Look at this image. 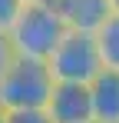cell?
Returning <instances> with one entry per match:
<instances>
[{"label": "cell", "mask_w": 119, "mask_h": 123, "mask_svg": "<svg viewBox=\"0 0 119 123\" xmlns=\"http://www.w3.org/2000/svg\"><path fill=\"white\" fill-rule=\"evenodd\" d=\"M66 30H70V27H66V20L53 10V3L27 0V3L20 7L13 27H10V40L17 47V53L50 60V53L56 50V43L63 40Z\"/></svg>", "instance_id": "obj_1"}, {"label": "cell", "mask_w": 119, "mask_h": 123, "mask_svg": "<svg viewBox=\"0 0 119 123\" xmlns=\"http://www.w3.org/2000/svg\"><path fill=\"white\" fill-rule=\"evenodd\" d=\"M53 70L40 57L17 53L7 73L0 77V103L7 110H27V106H46L53 90Z\"/></svg>", "instance_id": "obj_2"}, {"label": "cell", "mask_w": 119, "mask_h": 123, "mask_svg": "<svg viewBox=\"0 0 119 123\" xmlns=\"http://www.w3.org/2000/svg\"><path fill=\"white\" fill-rule=\"evenodd\" d=\"M50 70L56 80H79V83H89L103 70V57H99V47L93 30H76L70 27L63 33V40L56 43V50L50 53Z\"/></svg>", "instance_id": "obj_3"}, {"label": "cell", "mask_w": 119, "mask_h": 123, "mask_svg": "<svg viewBox=\"0 0 119 123\" xmlns=\"http://www.w3.org/2000/svg\"><path fill=\"white\" fill-rule=\"evenodd\" d=\"M46 113L53 123H89L93 120V100H89V83L79 80H53Z\"/></svg>", "instance_id": "obj_4"}, {"label": "cell", "mask_w": 119, "mask_h": 123, "mask_svg": "<svg viewBox=\"0 0 119 123\" xmlns=\"http://www.w3.org/2000/svg\"><path fill=\"white\" fill-rule=\"evenodd\" d=\"M89 100H93V120L116 123L119 120V70L103 67L89 80Z\"/></svg>", "instance_id": "obj_5"}, {"label": "cell", "mask_w": 119, "mask_h": 123, "mask_svg": "<svg viewBox=\"0 0 119 123\" xmlns=\"http://www.w3.org/2000/svg\"><path fill=\"white\" fill-rule=\"evenodd\" d=\"M50 3L66 20V27H76V30H96L113 13L109 0H50Z\"/></svg>", "instance_id": "obj_6"}, {"label": "cell", "mask_w": 119, "mask_h": 123, "mask_svg": "<svg viewBox=\"0 0 119 123\" xmlns=\"http://www.w3.org/2000/svg\"><path fill=\"white\" fill-rule=\"evenodd\" d=\"M93 37H96L103 67H116L119 70V13H109V17L93 30Z\"/></svg>", "instance_id": "obj_7"}, {"label": "cell", "mask_w": 119, "mask_h": 123, "mask_svg": "<svg viewBox=\"0 0 119 123\" xmlns=\"http://www.w3.org/2000/svg\"><path fill=\"white\" fill-rule=\"evenodd\" d=\"M7 123H53L46 106H27V110H7Z\"/></svg>", "instance_id": "obj_8"}, {"label": "cell", "mask_w": 119, "mask_h": 123, "mask_svg": "<svg viewBox=\"0 0 119 123\" xmlns=\"http://www.w3.org/2000/svg\"><path fill=\"white\" fill-rule=\"evenodd\" d=\"M27 0H0V30H10L13 20H17L20 7H23Z\"/></svg>", "instance_id": "obj_9"}, {"label": "cell", "mask_w": 119, "mask_h": 123, "mask_svg": "<svg viewBox=\"0 0 119 123\" xmlns=\"http://www.w3.org/2000/svg\"><path fill=\"white\" fill-rule=\"evenodd\" d=\"M13 57H17V47L10 40V30H0V77L7 73V67L13 63Z\"/></svg>", "instance_id": "obj_10"}, {"label": "cell", "mask_w": 119, "mask_h": 123, "mask_svg": "<svg viewBox=\"0 0 119 123\" xmlns=\"http://www.w3.org/2000/svg\"><path fill=\"white\" fill-rule=\"evenodd\" d=\"M0 123H7V106L0 103Z\"/></svg>", "instance_id": "obj_11"}, {"label": "cell", "mask_w": 119, "mask_h": 123, "mask_svg": "<svg viewBox=\"0 0 119 123\" xmlns=\"http://www.w3.org/2000/svg\"><path fill=\"white\" fill-rule=\"evenodd\" d=\"M109 7H113V13H119V0H109Z\"/></svg>", "instance_id": "obj_12"}, {"label": "cell", "mask_w": 119, "mask_h": 123, "mask_svg": "<svg viewBox=\"0 0 119 123\" xmlns=\"http://www.w3.org/2000/svg\"><path fill=\"white\" fill-rule=\"evenodd\" d=\"M40 3H50V0H40Z\"/></svg>", "instance_id": "obj_13"}, {"label": "cell", "mask_w": 119, "mask_h": 123, "mask_svg": "<svg viewBox=\"0 0 119 123\" xmlns=\"http://www.w3.org/2000/svg\"><path fill=\"white\" fill-rule=\"evenodd\" d=\"M89 123H96V120H89Z\"/></svg>", "instance_id": "obj_14"}, {"label": "cell", "mask_w": 119, "mask_h": 123, "mask_svg": "<svg viewBox=\"0 0 119 123\" xmlns=\"http://www.w3.org/2000/svg\"><path fill=\"white\" fill-rule=\"evenodd\" d=\"M116 123H119V120H116Z\"/></svg>", "instance_id": "obj_15"}]
</instances>
